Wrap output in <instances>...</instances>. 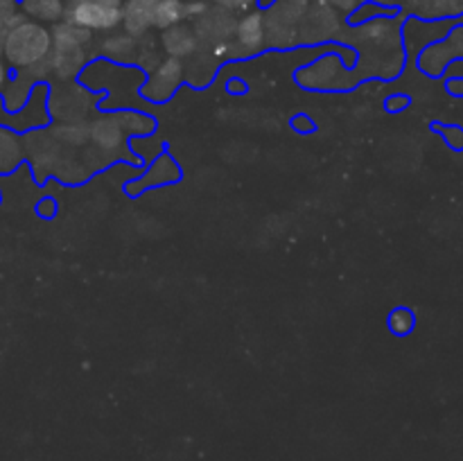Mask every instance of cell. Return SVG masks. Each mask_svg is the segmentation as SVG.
Instances as JSON below:
<instances>
[{
    "label": "cell",
    "instance_id": "6da1fadb",
    "mask_svg": "<svg viewBox=\"0 0 463 461\" xmlns=\"http://www.w3.org/2000/svg\"><path fill=\"white\" fill-rule=\"evenodd\" d=\"M52 34V48L48 54L50 80L52 81H77V77L89 66V45L93 32L81 30L72 23H57Z\"/></svg>",
    "mask_w": 463,
    "mask_h": 461
},
{
    "label": "cell",
    "instance_id": "7a4b0ae2",
    "mask_svg": "<svg viewBox=\"0 0 463 461\" xmlns=\"http://www.w3.org/2000/svg\"><path fill=\"white\" fill-rule=\"evenodd\" d=\"M50 48H52V34L48 27L27 18L0 34V54L12 72L48 61Z\"/></svg>",
    "mask_w": 463,
    "mask_h": 461
},
{
    "label": "cell",
    "instance_id": "3957f363",
    "mask_svg": "<svg viewBox=\"0 0 463 461\" xmlns=\"http://www.w3.org/2000/svg\"><path fill=\"white\" fill-rule=\"evenodd\" d=\"M99 95L80 81H52L48 90L50 122H80L93 118Z\"/></svg>",
    "mask_w": 463,
    "mask_h": 461
},
{
    "label": "cell",
    "instance_id": "277c9868",
    "mask_svg": "<svg viewBox=\"0 0 463 461\" xmlns=\"http://www.w3.org/2000/svg\"><path fill=\"white\" fill-rule=\"evenodd\" d=\"M294 80L306 90H348L357 86L360 77L344 63L339 52H326L315 61L294 72Z\"/></svg>",
    "mask_w": 463,
    "mask_h": 461
},
{
    "label": "cell",
    "instance_id": "5b68a950",
    "mask_svg": "<svg viewBox=\"0 0 463 461\" xmlns=\"http://www.w3.org/2000/svg\"><path fill=\"white\" fill-rule=\"evenodd\" d=\"M89 145L98 149L109 165L118 161L138 163L129 145V136L122 129L116 111H102L89 120Z\"/></svg>",
    "mask_w": 463,
    "mask_h": 461
},
{
    "label": "cell",
    "instance_id": "8992f818",
    "mask_svg": "<svg viewBox=\"0 0 463 461\" xmlns=\"http://www.w3.org/2000/svg\"><path fill=\"white\" fill-rule=\"evenodd\" d=\"M63 21L89 32H111L122 25V0H68Z\"/></svg>",
    "mask_w": 463,
    "mask_h": 461
},
{
    "label": "cell",
    "instance_id": "52a82bcc",
    "mask_svg": "<svg viewBox=\"0 0 463 461\" xmlns=\"http://www.w3.org/2000/svg\"><path fill=\"white\" fill-rule=\"evenodd\" d=\"M23 149H25V163L30 165L34 179L41 183L52 176L54 165L63 154V147L50 131V125L25 131L23 134Z\"/></svg>",
    "mask_w": 463,
    "mask_h": 461
},
{
    "label": "cell",
    "instance_id": "ba28073f",
    "mask_svg": "<svg viewBox=\"0 0 463 461\" xmlns=\"http://www.w3.org/2000/svg\"><path fill=\"white\" fill-rule=\"evenodd\" d=\"M184 84V61L175 57H165L149 71L147 80L140 84V98L152 104H163L176 95Z\"/></svg>",
    "mask_w": 463,
    "mask_h": 461
},
{
    "label": "cell",
    "instance_id": "9c48e42d",
    "mask_svg": "<svg viewBox=\"0 0 463 461\" xmlns=\"http://www.w3.org/2000/svg\"><path fill=\"white\" fill-rule=\"evenodd\" d=\"M179 179H181V167L172 161V156H167V154H158L138 179L127 183V193H129L131 197H138V193H143V190L176 183Z\"/></svg>",
    "mask_w": 463,
    "mask_h": 461
},
{
    "label": "cell",
    "instance_id": "30bf717a",
    "mask_svg": "<svg viewBox=\"0 0 463 461\" xmlns=\"http://www.w3.org/2000/svg\"><path fill=\"white\" fill-rule=\"evenodd\" d=\"M208 16H202L194 27V34H197L199 45L206 43L211 45V50L222 48L224 43L233 41L235 25L233 18L229 16V12H206Z\"/></svg>",
    "mask_w": 463,
    "mask_h": 461
},
{
    "label": "cell",
    "instance_id": "8fae6325",
    "mask_svg": "<svg viewBox=\"0 0 463 461\" xmlns=\"http://www.w3.org/2000/svg\"><path fill=\"white\" fill-rule=\"evenodd\" d=\"M233 43L238 45L242 57H253V54L262 52L265 50V14L249 12L235 25Z\"/></svg>",
    "mask_w": 463,
    "mask_h": 461
},
{
    "label": "cell",
    "instance_id": "7c38bea8",
    "mask_svg": "<svg viewBox=\"0 0 463 461\" xmlns=\"http://www.w3.org/2000/svg\"><path fill=\"white\" fill-rule=\"evenodd\" d=\"M217 66H220V59L213 52H194L193 57H188L184 61V81H188L193 89H206L217 75Z\"/></svg>",
    "mask_w": 463,
    "mask_h": 461
},
{
    "label": "cell",
    "instance_id": "4fadbf2b",
    "mask_svg": "<svg viewBox=\"0 0 463 461\" xmlns=\"http://www.w3.org/2000/svg\"><path fill=\"white\" fill-rule=\"evenodd\" d=\"M158 0H127L122 5V25L131 36H143L154 27V9Z\"/></svg>",
    "mask_w": 463,
    "mask_h": 461
},
{
    "label": "cell",
    "instance_id": "5bb4252c",
    "mask_svg": "<svg viewBox=\"0 0 463 461\" xmlns=\"http://www.w3.org/2000/svg\"><path fill=\"white\" fill-rule=\"evenodd\" d=\"M23 163H25L23 134L14 131L12 127L0 125V176L14 174Z\"/></svg>",
    "mask_w": 463,
    "mask_h": 461
},
{
    "label": "cell",
    "instance_id": "9a60e30c",
    "mask_svg": "<svg viewBox=\"0 0 463 461\" xmlns=\"http://www.w3.org/2000/svg\"><path fill=\"white\" fill-rule=\"evenodd\" d=\"M138 41L129 32L111 34L99 43V54L104 59H109L111 63H125V66L138 63Z\"/></svg>",
    "mask_w": 463,
    "mask_h": 461
},
{
    "label": "cell",
    "instance_id": "2e32d148",
    "mask_svg": "<svg viewBox=\"0 0 463 461\" xmlns=\"http://www.w3.org/2000/svg\"><path fill=\"white\" fill-rule=\"evenodd\" d=\"M161 43H163V50L167 52V57L181 59V61H185V59L193 57L197 50H202L199 48V41H197V34H194V30H190V27L185 25H175L170 27V30H163Z\"/></svg>",
    "mask_w": 463,
    "mask_h": 461
},
{
    "label": "cell",
    "instance_id": "e0dca14e",
    "mask_svg": "<svg viewBox=\"0 0 463 461\" xmlns=\"http://www.w3.org/2000/svg\"><path fill=\"white\" fill-rule=\"evenodd\" d=\"M90 174H93V172L86 167L81 154L72 152V149H63V154L59 156L57 165H54V170H52L54 179L61 181V183H66V185L84 183Z\"/></svg>",
    "mask_w": 463,
    "mask_h": 461
},
{
    "label": "cell",
    "instance_id": "ac0fdd59",
    "mask_svg": "<svg viewBox=\"0 0 463 461\" xmlns=\"http://www.w3.org/2000/svg\"><path fill=\"white\" fill-rule=\"evenodd\" d=\"M452 61L455 57L446 41H434V43L425 45L419 54V68L430 77H441Z\"/></svg>",
    "mask_w": 463,
    "mask_h": 461
},
{
    "label": "cell",
    "instance_id": "d6986e66",
    "mask_svg": "<svg viewBox=\"0 0 463 461\" xmlns=\"http://www.w3.org/2000/svg\"><path fill=\"white\" fill-rule=\"evenodd\" d=\"M50 131L63 149H84L89 145V120L80 122H50Z\"/></svg>",
    "mask_w": 463,
    "mask_h": 461
},
{
    "label": "cell",
    "instance_id": "ffe728a7",
    "mask_svg": "<svg viewBox=\"0 0 463 461\" xmlns=\"http://www.w3.org/2000/svg\"><path fill=\"white\" fill-rule=\"evenodd\" d=\"M21 12L27 21L34 23H61L66 12V0H21Z\"/></svg>",
    "mask_w": 463,
    "mask_h": 461
},
{
    "label": "cell",
    "instance_id": "44dd1931",
    "mask_svg": "<svg viewBox=\"0 0 463 461\" xmlns=\"http://www.w3.org/2000/svg\"><path fill=\"white\" fill-rule=\"evenodd\" d=\"M118 120L129 138H145L156 131V120L149 113L138 111V108H118Z\"/></svg>",
    "mask_w": 463,
    "mask_h": 461
},
{
    "label": "cell",
    "instance_id": "7402d4cb",
    "mask_svg": "<svg viewBox=\"0 0 463 461\" xmlns=\"http://www.w3.org/2000/svg\"><path fill=\"white\" fill-rule=\"evenodd\" d=\"M185 18V0H158L154 9V27L170 30Z\"/></svg>",
    "mask_w": 463,
    "mask_h": 461
},
{
    "label": "cell",
    "instance_id": "603a6c76",
    "mask_svg": "<svg viewBox=\"0 0 463 461\" xmlns=\"http://www.w3.org/2000/svg\"><path fill=\"white\" fill-rule=\"evenodd\" d=\"M387 325L393 334H398V337H407V334L416 328V315L410 307H396L393 312H389Z\"/></svg>",
    "mask_w": 463,
    "mask_h": 461
},
{
    "label": "cell",
    "instance_id": "cb8c5ba5",
    "mask_svg": "<svg viewBox=\"0 0 463 461\" xmlns=\"http://www.w3.org/2000/svg\"><path fill=\"white\" fill-rule=\"evenodd\" d=\"M23 21V14H18L16 0H0V34L9 27L18 25Z\"/></svg>",
    "mask_w": 463,
    "mask_h": 461
},
{
    "label": "cell",
    "instance_id": "d4e9b609",
    "mask_svg": "<svg viewBox=\"0 0 463 461\" xmlns=\"http://www.w3.org/2000/svg\"><path fill=\"white\" fill-rule=\"evenodd\" d=\"M437 131H441L443 140H446L452 149H463V129L461 127H457V125L437 127Z\"/></svg>",
    "mask_w": 463,
    "mask_h": 461
},
{
    "label": "cell",
    "instance_id": "484cf974",
    "mask_svg": "<svg viewBox=\"0 0 463 461\" xmlns=\"http://www.w3.org/2000/svg\"><path fill=\"white\" fill-rule=\"evenodd\" d=\"M450 48L452 57L455 59H463V25H457L455 30H450L448 39H443Z\"/></svg>",
    "mask_w": 463,
    "mask_h": 461
},
{
    "label": "cell",
    "instance_id": "4316f807",
    "mask_svg": "<svg viewBox=\"0 0 463 461\" xmlns=\"http://www.w3.org/2000/svg\"><path fill=\"white\" fill-rule=\"evenodd\" d=\"M407 107H410V98H407V95L396 93L392 95V98H387V111L398 113V111H405Z\"/></svg>",
    "mask_w": 463,
    "mask_h": 461
},
{
    "label": "cell",
    "instance_id": "83f0119b",
    "mask_svg": "<svg viewBox=\"0 0 463 461\" xmlns=\"http://www.w3.org/2000/svg\"><path fill=\"white\" fill-rule=\"evenodd\" d=\"M217 3L224 9H229V12H244L251 5H256V0H217Z\"/></svg>",
    "mask_w": 463,
    "mask_h": 461
},
{
    "label": "cell",
    "instance_id": "f1b7e54d",
    "mask_svg": "<svg viewBox=\"0 0 463 461\" xmlns=\"http://www.w3.org/2000/svg\"><path fill=\"white\" fill-rule=\"evenodd\" d=\"M36 212H39L41 217H54V212H57V203H54V199L50 197L41 199V202L36 203Z\"/></svg>",
    "mask_w": 463,
    "mask_h": 461
},
{
    "label": "cell",
    "instance_id": "f546056e",
    "mask_svg": "<svg viewBox=\"0 0 463 461\" xmlns=\"http://www.w3.org/2000/svg\"><path fill=\"white\" fill-rule=\"evenodd\" d=\"M292 127L297 131H315V122H312L307 116H297V118H294Z\"/></svg>",
    "mask_w": 463,
    "mask_h": 461
},
{
    "label": "cell",
    "instance_id": "4dcf8cb0",
    "mask_svg": "<svg viewBox=\"0 0 463 461\" xmlns=\"http://www.w3.org/2000/svg\"><path fill=\"white\" fill-rule=\"evenodd\" d=\"M9 77H12V68L7 66V61H5L3 54H0V93H3V89L7 86Z\"/></svg>",
    "mask_w": 463,
    "mask_h": 461
},
{
    "label": "cell",
    "instance_id": "1f68e13d",
    "mask_svg": "<svg viewBox=\"0 0 463 461\" xmlns=\"http://www.w3.org/2000/svg\"><path fill=\"white\" fill-rule=\"evenodd\" d=\"M446 89L450 90L452 95H459V98H463V77H452V80H448Z\"/></svg>",
    "mask_w": 463,
    "mask_h": 461
},
{
    "label": "cell",
    "instance_id": "d6a6232c",
    "mask_svg": "<svg viewBox=\"0 0 463 461\" xmlns=\"http://www.w3.org/2000/svg\"><path fill=\"white\" fill-rule=\"evenodd\" d=\"M229 93H244L247 90V84L242 80H229V86H226Z\"/></svg>",
    "mask_w": 463,
    "mask_h": 461
},
{
    "label": "cell",
    "instance_id": "836d02e7",
    "mask_svg": "<svg viewBox=\"0 0 463 461\" xmlns=\"http://www.w3.org/2000/svg\"><path fill=\"white\" fill-rule=\"evenodd\" d=\"M256 3L260 5L262 9H271V7H274V5H276V0H256Z\"/></svg>",
    "mask_w": 463,
    "mask_h": 461
},
{
    "label": "cell",
    "instance_id": "e575fe53",
    "mask_svg": "<svg viewBox=\"0 0 463 461\" xmlns=\"http://www.w3.org/2000/svg\"><path fill=\"white\" fill-rule=\"evenodd\" d=\"M0 203H3V188H0Z\"/></svg>",
    "mask_w": 463,
    "mask_h": 461
}]
</instances>
